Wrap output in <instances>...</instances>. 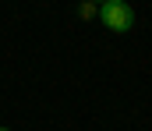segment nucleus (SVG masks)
<instances>
[{
	"label": "nucleus",
	"instance_id": "7ed1b4c3",
	"mask_svg": "<svg viewBox=\"0 0 152 131\" xmlns=\"http://www.w3.org/2000/svg\"><path fill=\"white\" fill-rule=\"evenodd\" d=\"M0 131H7V128H0Z\"/></svg>",
	"mask_w": 152,
	"mask_h": 131
},
{
	"label": "nucleus",
	"instance_id": "f257e3e1",
	"mask_svg": "<svg viewBox=\"0 0 152 131\" xmlns=\"http://www.w3.org/2000/svg\"><path fill=\"white\" fill-rule=\"evenodd\" d=\"M99 18L110 32H131L134 29V7L124 4V0H106L99 7Z\"/></svg>",
	"mask_w": 152,
	"mask_h": 131
},
{
	"label": "nucleus",
	"instance_id": "f03ea898",
	"mask_svg": "<svg viewBox=\"0 0 152 131\" xmlns=\"http://www.w3.org/2000/svg\"><path fill=\"white\" fill-rule=\"evenodd\" d=\"M78 14H81V18H92V14H99V7H92V4H81V7H78Z\"/></svg>",
	"mask_w": 152,
	"mask_h": 131
}]
</instances>
